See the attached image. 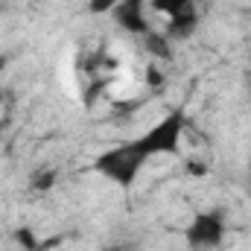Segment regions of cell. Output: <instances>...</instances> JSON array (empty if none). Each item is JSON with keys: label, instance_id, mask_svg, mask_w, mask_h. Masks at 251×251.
<instances>
[{"label": "cell", "instance_id": "cell-3", "mask_svg": "<svg viewBox=\"0 0 251 251\" xmlns=\"http://www.w3.org/2000/svg\"><path fill=\"white\" fill-rule=\"evenodd\" d=\"M225 231H228L225 213L222 210H204V213H196L190 219V225L184 228V240L199 251L219 249L225 240Z\"/></svg>", "mask_w": 251, "mask_h": 251}, {"label": "cell", "instance_id": "cell-4", "mask_svg": "<svg viewBox=\"0 0 251 251\" xmlns=\"http://www.w3.org/2000/svg\"><path fill=\"white\" fill-rule=\"evenodd\" d=\"M146 9H149V0H120V3L111 9V18H114V24H117L120 29L143 38L146 32H152Z\"/></svg>", "mask_w": 251, "mask_h": 251}, {"label": "cell", "instance_id": "cell-2", "mask_svg": "<svg viewBox=\"0 0 251 251\" xmlns=\"http://www.w3.org/2000/svg\"><path fill=\"white\" fill-rule=\"evenodd\" d=\"M184 128H187V114H184V108H176V111H170L167 117H161L149 131H143L137 140L143 143V149L149 152V158L176 155V152L181 149Z\"/></svg>", "mask_w": 251, "mask_h": 251}, {"label": "cell", "instance_id": "cell-10", "mask_svg": "<svg viewBox=\"0 0 251 251\" xmlns=\"http://www.w3.org/2000/svg\"><path fill=\"white\" fill-rule=\"evenodd\" d=\"M6 64H9V59L0 56V91H3V70H6Z\"/></svg>", "mask_w": 251, "mask_h": 251}, {"label": "cell", "instance_id": "cell-7", "mask_svg": "<svg viewBox=\"0 0 251 251\" xmlns=\"http://www.w3.org/2000/svg\"><path fill=\"white\" fill-rule=\"evenodd\" d=\"M199 0H149V9L161 12V15H178L184 9H193Z\"/></svg>", "mask_w": 251, "mask_h": 251}, {"label": "cell", "instance_id": "cell-6", "mask_svg": "<svg viewBox=\"0 0 251 251\" xmlns=\"http://www.w3.org/2000/svg\"><path fill=\"white\" fill-rule=\"evenodd\" d=\"M143 44H146V50H149V56H155V59H173V41L164 35V32H146L143 35Z\"/></svg>", "mask_w": 251, "mask_h": 251}, {"label": "cell", "instance_id": "cell-8", "mask_svg": "<svg viewBox=\"0 0 251 251\" xmlns=\"http://www.w3.org/2000/svg\"><path fill=\"white\" fill-rule=\"evenodd\" d=\"M56 181H59V173H56V170H38V173L32 176V181H29V184H32V190L44 193V190L53 187Z\"/></svg>", "mask_w": 251, "mask_h": 251}, {"label": "cell", "instance_id": "cell-9", "mask_svg": "<svg viewBox=\"0 0 251 251\" xmlns=\"http://www.w3.org/2000/svg\"><path fill=\"white\" fill-rule=\"evenodd\" d=\"M120 0H88V12L91 15H102V12H111Z\"/></svg>", "mask_w": 251, "mask_h": 251}, {"label": "cell", "instance_id": "cell-1", "mask_svg": "<svg viewBox=\"0 0 251 251\" xmlns=\"http://www.w3.org/2000/svg\"><path fill=\"white\" fill-rule=\"evenodd\" d=\"M146 161H152L149 152L143 149V143H140L137 137H131V140H126V143H117V146L100 152L97 161H94V170H97L102 178H108L111 184L128 190L137 181V176H140V170H143Z\"/></svg>", "mask_w": 251, "mask_h": 251}, {"label": "cell", "instance_id": "cell-5", "mask_svg": "<svg viewBox=\"0 0 251 251\" xmlns=\"http://www.w3.org/2000/svg\"><path fill=\"white\" fill-rule=\"evenodd\" d=\"M196 26H199V12L193 6V9H184L178 15H170V24H167V32L164 35L170 41H184V38H190L196 32Z\"/></svg>", "mask_w": 251, "mask_h": 251}, {"label": "cell", "instance_id": "cell-11", "mask_svg": "<svg viewBox=\"0 0 251 251\" xmlns=\"http://www.w3.org/2000/svg\"><path fill=\"white\" fill-rule=\"evenodd\" d=\"M249 178H251V161H249Z\"/></svg>", "mask_w": 251, "mask_h": 251}]
</instances>
